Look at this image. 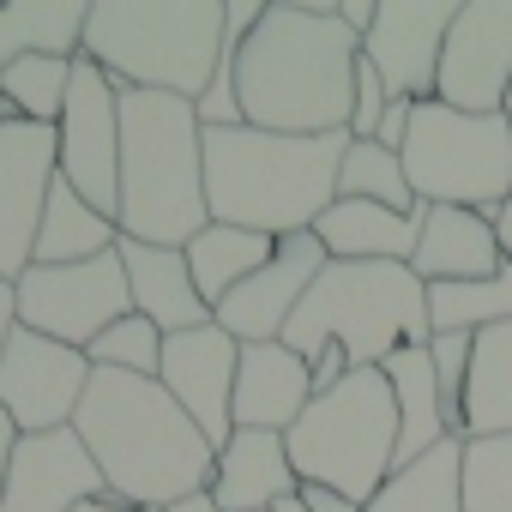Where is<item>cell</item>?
Instances as JSON below:
<instances>
[{
    "label": "cell",
    "instance_id": "cell-4",
    "mask_svg": "<svg viewBox=\"0 0 512 512\" xmlns=\"http://www.w3.org/2000/svg\"><path fill=\"white\" fill-rule=\"evenodd\" d=\"M211 223L205 121L187 97L121 91V211L115 229L151 247H187Z\"/></svg>",
    "mask_w": 512,
    "mask_h": 512
},
{
    "label": "cell",
    "instance_id": "cell-14",
    "mask_svg": "<svg viewBox=\"0 0 512 512\" xmlns=\"http://www.w3.org/2000/svg\"><path fill=\"white\" fill-rule=\"evenodd\" d=\"M452 19H458V0H380L374 31L362 37V55L386 79L392 103H428L434 97Z\"/></svg>",
    "mask_w": 512,
    "mask_h": 512
},
{
    "label": "cell",
    "instance_id": "cell-5",
    "mask_svg": "<svg viewBox=\"0 0 512 512\" xmlns=\"http://www.w3.org/2000/svg\"><path fill=\"white\" fill-rule=\"evenodd\" d=\"M115 91L199 103L223 67V0H91L85 49Z\"/></svg>",
    "mask_w": 512,
    "mask_h": 512
},
{
    "label": "cell",
    "instance_id": "cell-6",
    "mask_svg": "<svg viewBox=\"0 0 512 512\" xmlns=\"http://www.w3.org/2000/svg\"><path fill=\"white\" fill-rule=\"evenodd\" d=\"M434 338L428 326V284L410 266H344L332 260L296 320L284 326V344L296 356H320L338 344L350 368H380L398 350H422Z\"/></svg>",
    "mask_w": 512,
    "mask_h": 512
},
{
    "label": "cell",
    "instance_id": "cell-24",
    "mask_svg": "<svg viewBox=\"0 0 512 512\" xmlns=\"http://www.w3.org/2000/svg\"><path fill=\"white\" fill-rule=\"evenodd\" d=\"M452 434H458V440H494V434H512V320L476 332L470 380H464V404H458Z\"/></svg>",
    "mask_w": 512,
    "mask_h": 512
},
{
    "label": "cell",
    "instance_id": "cell-1",
    "mask_svg": "<svg viewBox=\"0 0 512 512\" xmlns=\"http://www.w3.org/2000/svg\"><path fill=\"white\" fill-rule=\"evenodd\" d=\"M362 37L338 19V0H266L253 37L235 49L241 121L266 133H350Z\"/></svg>",
    "mask_w": 512,
    "mask_h": 512
},
{
    "label": "cell",
    "instance_id": "cell-19",
    "mask_svg": "<svg viewBox=\"0 0 512 512\" xmlns=\"http://www.w3.org/2000/svg\"><path fill=\"white\" fill-rule=\"evenodd\" d=\"M308 404H314V368H308V356H296L284 338L278 344H241V368H235V428L290 434Z\"/></svg>",
    "mask_w": 512,
    "mask_h": 512
},
{
    "label": "cell",
    "instance_id": "cell-8",
    "mask_svg": "<svg viewBox=\"0 0 512 512\" xmlns=\"http://www.w3.org/2000/svg\"><path fill=\"white\" fill-rule=\"evenodd\" d=\"M404 175L416 205H464V211H500L512 199V133L506 115H464L440 97L410 109L404 139Z\"/></svg>",
    "mask_w": 512,
    "mask_h": 512
},
{
    "label": "cell",
    "instance_id": "cell-13",
    "mask_svg": "<svg viewBox=\"0 0 512 512\" xmlns=\"http://www.w3.org/2000/svg\"><path fill=\"white\" fill-rule=\"evenodd\" d=\"M61 181V157H55V127L0 121V278H25L31 272V247L49 211V193Z\"/></svg>",
    "mask_w": 512,
    "mask_h": 512
},
{
    "label": "cell",
    "instance_id": "cell-42",
    "mask_svg": "<svg viewBox=\"0 0 512 512\" xmlns=\"http://www.w3.org/2000/svg\"><path fill=\"white\" fill-rule=\"evenodd\" d=\"M169 512H217V500H211V494H199V500H181V506H169Z\"/></svg>",
    "mask_w": 512,
    "mask_h": 512
},
{
    "label": "cell",
    "instance_id": "cell-34",
    "mask_svg": "<svg viewBox=\"0 0 512 512\" xmlns=\"http://www.w3.org/2000/svg\"><path fill=\"white\" fill-rule=\"evenodd\" d=\"M470 350H476V338H470V332H434V338H428V362H434V380H440V398H446L452 422H458V404H464Z\"/></svg>",
    "mask_w": 512,
    "mask_h": 512
},
{
    "label": "cell",
    "instance_id": "cell-11",
    "mask_svg": "<svg viewBox=\"0 0 512 512\" xmlns=\"http://www.w3.org/2000/svg\"><path fill=\"white\" fill-rule=\"evenodd\" d=\"M91 356L73 344H55L43 332H13L7 356H0V410H7L25 434H55L73 428L85 392H91Z\"/></svg>",
    "mask_w": 512,
    "mask_h": 512
},
{
    "label": "cell",
    "instance_id": "cell-40",
    "mask_svg": "<svg viewBox=\"0 0 512 512\" xmlns=\"http://www.w3.org/2000/svg\"><path fill=\"white\" fill-rule=\"evenodd\" d=\"M494 229H500V253H506V266H512V199L494 211Z\"/></svg>",
    "mask_w": 512,
    "mask_h": 512
},
{
    "label": "cell",
    "instance_id": "cell-35",
    "mask_svg": "<svg viewBox=\"0 0 512 512\" xmlns=\"http://www.w3.org/2000/svg\"><path fill=\"white\" fill-rule=\"evenodd\" d=\"M386 109H392L386 79H380V73H374V61L362 55V61H356V97H350V139H374V133H380V121H386Z\"/></svg>",
    "mask_w": 512,
    "mask_h": 512
},
{
    "label": "cell",
    "instance_id": "cell-21",
    "mask_svg": "<svg viewBox=\"0 0 512 512\" xmlns=\"http://www.w3.org/2000/svg\"><path fill=\"white\" fill-rule=\"evenodd\" d=\"M115 253H121V272H127L133 314H145L163 338L199 332V326L217 320V314L205 308L193 272H187V253H181V247H151V241H127V235H121Z\"/></svg>",
    "mask_w": 512,
    "mask_h": 512
},
{
    "label": "cell",
    "instance_id": "cell-3",
    "mask_svg": "<svg viewBox=\"0 0 512 512\" xmlns=\"http://www.w3.org/2000/svg\"><path fill=\"white\" fill-rule=\"evenodd\" d=\"M350 133L302 139L266 127H205V205L211 223L260 229L272 241L302 235L338 199Z\"/></svg>",
    "mask_w": 512,
    "mask_h": 512
},
{
    "label": "cell",
    "instance_id": "cell-7",
    "mask_svg": "<svg viewBox=\"0 0 512 512\" xmlns=\"http://www.w3.org/2000/svg\"><path fill=\"white\" fill-rule=\"evenodd\" d=\"M284 440L302 482L338 488L344 500L368 506L380 482L398 470V404L386 368H350L332 392H320L302 410V422Z\"/></svg>",
    "mask_w": 512,
    "mask_h": 512
},
{
    "label": "cell",
    "instance_id": "cell-29",
    "mask_svg": "<svg viewBox=\"0 0 512 512\" xmlns=\"http://www.w3.org/2000/svg\"><path fill=\"white\" fill-rule=\"evenodd\" d=\"M73 67L79 61H67V55H25L13 67H0V103H7V115L55 127L67 109V91H73Z\"/></svg>",
    "mask_w": 512,
    "mask_h": 512
},
{
    "label": "cell",
    "instance_id": "cell-17",
    "mask_svg": "<svg viewBox=\"0 0 512 512\" xmlns=\"http://www.w3.org/2000/svg\"><path fill=\"white\" fill-rule=\"evenodd\" d=\"M109 482L91 458V446L79 440V428H55V434H25L0 488V512H79L85 500H103Z\"/></svg>",
    "mask_w": 512,
    "mask_h": 512
},
{
    "label": "cell",
    "instance_id": "cell-32",
    "mask_svg": "<svg viewBox=\"0 0 512 512\" xmlns=\"http://www.w3.org/2000/svg\"><path fill=\"white\" fill-rule=\"evenodd\" d=\"M464 512H512V434L464 440Z\"/></svg>",
    "mask_w": 512,
    "mask_h": 512
},
{
    "label": "cell",
    "instance_id": "cell-45",
    "mask_svg": "<svg viewBox=\"0 0 512 512\" xmlns=\"http://www.w3.org/2000/svg\"><path fill=\"white\" fill-rule=\"evenodd\" d=\"M0 121H7V103H0Z\"/></svg>",
    "mask_w": 512,
    "mask_h": 512
},
{
    "label": "cell",
    "instance_id": "cell-38",
    "mask_svg": "<svg viewBox=\"0 0 512 512\" xmlns=\"http://www.w3.org/2000/svg\"><path fill=\"white\" fill-rule=\"evenodd\" d=\"M374 13H380V0H338V19H344L356 37H368V31H374Z\"/></svg>",
    "mask_w": 512,
    "mask_h": 512
},
{
    "label": "cell",
    "instance_id": "cell-33",
    "mask_svg": "<svg viewBox=\"0 0 512 512\" xmlns=\"http://www.w3.org/2000/svg\"><path fill=\"white\" fill-rule=\"evenodd\" d=\"M91 368H103V374H139V380H157V368H163V332L145 320V314H121L91 350Z\"/></svg>",
    "mask_w": 512,
    "mask_h": 512
},
{
    "label": "cell",
    "instance_id": "cell-44",
    "mask_svg": "<svg viewBox=\"0 0 512 512\" xmlns=\"http://www.w3.org/2000/svg\"><path fill=\"white\" fill-rule=\"evenodd\" d=\"M500 115H506V133H512V97H506V109H500Z\"/></svg>",
    "mask_w": 512,
    "mask_h": 512
},
{
    "label": "cell",
    "instance_id": "cell-23",
    "mask_svg": "<svg viewBox=\"0 0 512 512\" xmlns=\"http://www.w3.org/2000/svg\"><path fill=\"white\" fill-rule=\"evenodd\" d=\"M386 380H392V404H398V464H416L422 452H434L440 440H458L452 434V410L440 398V380H434V362H428V344L422 350H398L392 362H380Z\"/></svg>",
    "mask_w": 512,
    "mask_h": 512
},
{
    "label": "cell",
    "instance_id": "cell-43",
    "mask_svg": "<svg viewBox=\"0 0 512 512\" xmlns=\"http://www.w3.org/2000/svg\"><path fill=\"white\" fill-rule=\"evenodd\" d=\"M272 512H308V506H302V500H296V494H290V500H278V506H272Z\"/></svg>",
    "mask_w": 512,
    "mask_h": 512
},
{
    "label": "cell",
    "instance_id": "cell-39",
    "mask_svg": "<svg viewBox=\"0 0 512 512\" xmlns=\"http://www.w3.org/2000/svg\"><path fill=\"white\" fill-rule=\"evenodd\" d=\"M19 440H25V428L0 410V488H7V470H13V452H19Z\"/></svg>",
    "mask_w": 512,
    "mask_h": 512
},
{
    "label": "cell",
    "instance_id": "cell-30",
    "mask_svg": "<svg viewBox=\"0 0 512 512\" xmlns=\"http://www.w3.org/2000/svg\"><path fill=\"white\" fill-rule=\"evenodd\" d=\"M512 320V266L476 284H428V326L434 332H488Z\"/></svg>",
    "mask_w": 512,
    "mask_h": 512
},
{
    "label": "cell",
    "instance_id": "cell-28",
    "mask_svg": "<svg viewBox=\"0 0 512 512\" xmlns=\"http://www.w3.org/2000/svg\"><path fill=\"white\" fill-rule=\"evenodd\" d=\"M458 470H464V440H440L416 464H398L368 500V512H464Z\"/></svg>",
    "mask_w": 512,
    "mask_h": 512
},
{
    "label": "cell",
    "instance_id": "cell-18",
    "mask_svg": "<svg viewBox=\"0 0 512 512\" xmlns=\"http://www.w3.org/2000/svg\"><path fill=\"white\" fill-rule=\"evenodd\" d=\"M500 266H506V253H500V229L488 211L422 205V229L410 253V272L422 284H476V278H494Z\"/></svg>",
    "mask_w": 512,
    "mask_h": 512
},
{
    "label": "cell",
    "instance_id": "cell-27",
    "mask_svg": "<svg viewBox=\"0 0 512 512\" xmlns=\"http://www.w3.org/2000/svg\"><path fill=\"white\" fill-rule=\"evenodd\" d=\"M115 247H121L115 217H103L67 181H55L43 229H37V247H31V266H79V260H103V253H115Z\"/></svg>",
    "mask_w": 512,
    "mask_h": 512
},
{
    "label": "cell",
    "instance_id": "cell-10",
    "mask_svg": "<svg viewBox=\"0 0 512 512\" xmlns=\"http://www.w3.org/2000/svg\"><path fill=\"white\" fill-rule=\"evenodd\" d=\"M55 157H61V181L79 199H91L103 217L121 211V91L85 55L73 67V91L55 121Z\"/></svg>",
    "mask_w": 512,
    "mask_h": 512
},
{
    "label": "cell",
    "instance_id": "cell-20",
    "mask_svg": "<svg viewBox=\"0 0 512 512\" xmlns=\"http://www.w3.org/2000/svg\"><path fill=\"white\" fill-rule=\"evenodd\" d=\"M302 488L296 464H290V440L266 434V428H235L229 446L211 464V500L217 512H272L278 500H290Z\"/></svg>",
    "mask_w": 512,
    "mask_h": 512
},
{
    "label": "cell",
    "instance_id": "cell-9",
    "mask_svg": "<svg viewBox=\"0 0 512 512\" xmlns=\"http://www.w3.org/2000/svg\"><path fill=\"white\" fill-rule=\"evenodd\" d=\"M121 314H133L121 253L79 260V266H31L19 278V326L25 332H43L55 344L91 350Z\"/></svg>",
    "mask_w": 512,
    "mask_h": 512
},
{
    "label": "cell",
    "instance_id": "cell-15",
    "mask_svg": "<svg viewBox=\"0 0 512 512\" xmlns=\"http://www.w3.org/2000/svg\"><path fill=\"white\" fill-rule=\"evenodd\" d=\"M326 266H332V253L320 247L314 229L284 235V241L272 247V260L217 308V326H223L235 344H278L284 326L296 320V308L308 302V290L320 284Z\"/></svg>",
    "mask_w": 512,
    "mask_h": 512
},
{
    "label": "cell",
    "instance_id": "cell-36",
    "mask_svg": "<svg viewBox=\"0 0 512 512\" xmlns=\"http://www.w3.org/2000/svg\"><path fill=\"white\" fill-rule=\"evenodd\" d=\"M296 500H302L308 512H368V506H356V500H344L338 488H320V482H302Z\"/></svg>",
    "mask_w": 512,
    "mask_h": 512
},
{
    "label": "cell",
    "instance_id": "cell-2",
    "mask_svg": "<svg viewBox=\"0 0 512 512\" xmlns=\"http://www.w3.org/2000/svg\"><path fill=\"white\" fill-rule=\"evenodd\" d=\"M79 440L91 446L103 482L127 506L169 512L181 500H199L211 488V440L193 428V416L163 392V380L139 374H91V392L73 416Z\"/></svg>",
    "mask_w": 512,
    "mask_h": 512
},
{
    "label": "cell",
    "instance_id": "cell-25",
    "mask_svg": "<svg viewBox=\"0 0 512 512\" xmlns=\"http://www.w3.org/2000/svg\"><path fill=\"white\" fill-rule=\"evenodd\" d=\"M272 235H260V229H235V223H205L181 253H187V272H193V284H199V296H205V308L217 314L253 272H260L266 260H272Z\"/></svg>",
    "mask_w": 512,
    "mask_h": 512
},
{
    "label": "cell",
    "instance_id": "cell-22",
    "mask_svg": "<svg viewBox=\"0 0 512 512\" xmlns=\"http://www.w3.org/2000/svg\"><path fill=\"white\" fill-rule=\"evenodd\" d=\"M422 211H386L368 199H332L314 223L320 247L344 266H410Z\"/></svg>",
    "mask_w": 512,
    "mask_h": 512
},
{
    "label": "cell",
    "instance_id": "cell-16",
    "mask_svg": "<svg viewBox=\"0 0 512 512\" xmlns=\"http://www.w3.org/2000/svg\"><path fill=\"white\" fill-rule=\"evenodd\" d=\"M235 368H241V344L211 320L199 332H175L163 338V392L193 416V428L211 440V452L229 446L235 434Z\"/></svg>",
    "mask_w": 512,
    "mask_h": 512
},
{
    "label": "cell",
    "instance_id": "cell-26",
    "mask_svg": "<svg viewBox=\"0 0 512 512\" xmlns=\"http://www.w3.org/2000/svg\"><path fill=\"white\" fill-rule=\"evenodd\" d=\"M85 19H91V0H7L0 7V67H13L25 55L79 61Z\"/></svg>",
    "mask_w": 512,
    "mask_h": 512
},
{
    "label": "cell",
    "instance_id": "cell-31",
    "mask_svg": "<svg viewBox=\"0 0 512 512\" xmlns=\"http://www.w3.org/2000/svg\"><path fill=\"white\" fill-rule=\"evenodd\" d=\"M338 199H368V205H386V211H422L416 193H410L404 157L374 145V139H350L344 169H338Z\"/></svg>",
    "mask_w": 512,
    "mask_h": 512
},
{
    "label": "cell",
    "instance_id": "cell-12",
    "mask_svg": "<svg viewBox=\"0 0 512 512\" xmlns=\"http://www.w3.org/2000/svg\"><path fill=\"white\" fill-rule=\"evenodd\" d=\"M434 97L464 115H500L512 97V0H458Z\"/></svg>",
    "mask_w": 512,
    "mask_h": 512
},
{
    "label": "cell",
    "instance_id": "cell-37",
    "mask_svg": "<svg viewBox=\"0 0 512 512\" xmlns=\"http://www.w3.org/2000/svg\"><path fill=\"white\" fill-rule=\"evenodd\" d=\"M13 332H19V284H13V278H0V356H7Z\"/></svg>",
    "mask_w": 512,
    "mask_h": 512
},
{
    "label": "cell",
    "instance_id": "cell-41",
    "mask_svg": "<svg viewBox=\"0 0 512 512\" xmlns=\"http://www.w3.org/2000/svg\"><path fill=\"white\" fill-rule=\"evenodd\" d=\"M79 512H151V506H127V500H115V494H103V500H85Z\"/></svg>",
    "mask_w": 512,
    "mask_h": 512
}]
</instances>
